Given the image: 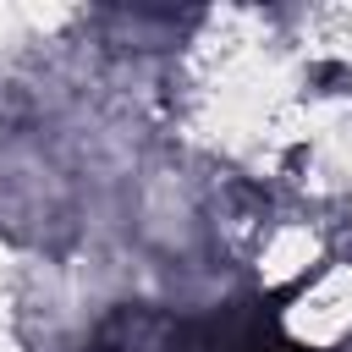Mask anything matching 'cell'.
Wrapping results in <instances>:
<instances>
[{"instance_id": "1", "label": "cell", "mask_w": 352, "mask_h": 352, "mask_svg": "<svg viewBox=\"0 0 352 352\" xmlns=\"http://www.w3.org/2000/svg\"><path fill=\"white\" fill-rule=\"evenodd\" d=\"M292 292L297 286H286L280 297H242V302L209 308L198 319H182L170 336V352H314L280 319V302Z\"/></svg>"}]
</instances>
